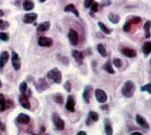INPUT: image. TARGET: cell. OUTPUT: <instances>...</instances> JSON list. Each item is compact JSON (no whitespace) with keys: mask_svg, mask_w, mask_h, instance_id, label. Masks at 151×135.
<instances>
[{"mask_svg":"<svg viewBox=\"0 0 151 135\" xmlns=\"http://www.w3.org/2000/svg\"><path fill=\"white\" fill-rule=\"evenodd\" d=\"M134 92H135V85L132 81H126L122 88V95L126 98L133 97Z\"/></svg>","mask_w":151,"mask_h":135,"instance_id":"cell-1","label":"cell"},{"mask_svg":"<svg viewBox=\"0 0 151 135\" xmlns=\"http://www.w3.org/2000/svg\"><path fill=\"white\" fill-rule=\"evenodd\" d=\"M47 78L50 81H52L55 84H60L63 80L62 72L58 68H53L47 73Z\"/></svg>","mask_w":151,"mask_h":135,"instance_id":"cell-2","label":"cell"},{"mask_svg":"<svg viewBox=\"0 0 151 135\" xmlns=\"http://www.w3.org/2000/svg\"><path fill=\"white\" fill-rule=\"evenodd\" d=\"M35 89L38 93L43 92V91L47 90L48 88L50 87V85L47 82V80H45V78H40V79H38L37 82H35Z\"/></svg>","mask_w":151,"mask_h":135,"instance_id":"cell-3","label":"cell"},{"mask_svg":"<svg viewBox=\"0 0 151 135\" xmlns=\"http://www.w3.org/2000/svg\"><path fill=\"white\" fill-rule=\"evenodd\" d=\"M52 123L55 125V127L58 130H64L65 129V121L60 117V115L57 114V113H53L52 116Z\"/></svg>","mask_w":151,"mask_h":135,"instance_id":"cell-4","label":"cell"},{"mask_svg":"<svg viewBox=\"0 0 151 135\" xmlns=\"http://www.w3.org/2000/svg\"><path fill=\"white\" fill-rule=\"evenodd\" d=\"M11 63H12V67L15 71H19L21 68V61L20 58L15 51H12L11 53Z\"/></svg>","mask_w":151,"mask_h":135,"instance_id":"cell-5","label":"cell"},{"mask_svg":"<svg viewBox=\"0 0 151 135\" xmlns=\"http://www.w3.org/2000/svg\"><path fill=\"white\" fill-rule=\"evenodd\" d=\"M95 96H96L97 101L99 103H101V104L106 103L107 100H108V96H107L106 92L102 89H97L96 92H95Z\"/></svg>","mask_w":151,"mask_h":135,"instance_id":"cell-6","label":"cell"},{"mask_svg":"<svg viewBox=\"0 0 151 135\" xmlns=\"http://www.w3.org/2000/svg\"><path fill=\"white\" fill-rule=\"evenodd\" d=\"M37 19V14L35 12H30V13H26L23 17V22L26 24L35 23V20Z\"/></svg>","mask_w":151,"mask_h":135,"instance_id":"cell-7","label":"cell"},{"mask_svg":"<svg viewBox=\"0 0 151 135\" xmlns=\"http://www.w3.org/2000/svg\"><path fill=\"white\" fill-rule=\"evenodd\" d=\"M53 43V40L50 38H47V36H40L38 38V45L40 46H45V48H50Z\"/></svg>","mask_w":151,"mask_h":135,"instance_id":"cell-8","label":"cell"},{"mask_svg":"<svg viewBox=\"0 0 151 135\" xmlns=\"http://www.w3.org/2000/svg\"><path fill=\"white\" fill-rule=\"evenodd\" d=\"M69 40L70 43V45H77L78 41H79V34L75 29H70L69 31Z\"/></svg>","mask_w":151,"mask_h":135,"instance_id":"cell-9","label":"cell"},{"mask_svg":"<svg viewBox=\"0 0 151 135\" xmlns=\"http://www.w3.org/2000/svg\"><path fill=\"white\" fill-rule=\"evenodd\" d=\"M75 106H76V100L75 97L72 95H70L67 99V104H65V108L68 111L70 112H75Z\"/></svg>","mask_w":151,"mask_h":135,"instance_id":"cell-10","label":"cell"},{"mask_svg":"<svg viewBox=\"0 0 151 135\" xmlns=\"http://www.w3.org/2000/svg\"><path fill=\"white\" fill-rule=\"evenodd\" d=\"M15 121H16V123H18V124H28L29 121H30V117H29L27 114L20 113V114H18V116L16 117Z\"/></svg>","mask_w":151,"mask_h":135,"instance_id":"cell-11","label":"cell"},{"mask_svg":"<svg viewBox=\"0 0 151 135\" xmlns=\"http://www.w3.org/2000/svg\"><path fill=\"white\" fill-rule=\"evenodd\" d=\"M92 91H93V87H92V86H87V87L85 88L84 92H83V98H84L86 103H90V101H91Z\"/></svg>","mask_w":151,"mask_h":135,"instance_id":"cell-12","label":"cell"},{"mask_svg":"<svg viewBox=\"0 0 151 135\" xmlns=\"http://www.w3.org/2000/svg\"><path fill=\"white\" fill-rule=\"evenodd\" d=\"M18 99H19V103H20V105L23 108H25V109H27V110L30 109V102H29L28 97L25 94H21L19 96Z\"/></svg>","mask_w":151,"mask_h":135,"instance_id":"cell-13","label":"cell"},{"mask_svg":"<svg viewBox=\"0 0 151 135\" xmlns=\"http://www.w3.org/2000/svg\"><path fill=\"white\" fill-rule=\"evenodd\" d=\"M72 56L79 65H83V62H84V55H83V53L74 50V51H72Z\"/></svg>","mask_w":151,"mask_h":135,"instance_id":"cell-14","label":"cell"},{"mask_svg":"<svg viewBox=\"0 0 151 135\" xmlns=\"http://www.w3.org/2000/svg\"><path fill=\"white\" fill-rule=\"evenodd\" d=\"M136 122H137V124L142 127V128L149 129V124H148V122L146 121V119L143 116H141V115L139 114L136 115Z\"/></svg>","mask_w":151,"mask_h":135,"instance_id":"cell-15","label":"cell"},{"mask_svg":"<svg viewBox=\"0 0 151 135\" xmlns=\"http://www.w3.org/2000/svg\"><path fill=\"white\" fill-rule=\"evenodd\" d=\"M121 53H122V55L127 56V58H136V56H137V53L133 48H123L121 50Z\"/></svg>","mask_w":151,"mask_h":135,"instance_id":"cell-16","label":"cell"},{"mask_svg":"<svg viewBox=\"0 0 151 135\" xmlns=\"http://www.w3.org/2000/svg\"><path fill=\"white\" fill-rule=\"evenodd\" d=\"M104 128L106 135H113V127H112V123L110 119L106 118L104 121Z\"/></svg>","mask_w":151,"mask_h":135,"instance_id":"cell-17","label":"cell"},{"mask_svg":"<svg viewBox=\"0 0 151 135\" xmlns=\"http://www.w3.org/2000/svg\"><path fill=\"white\" fill-rule=\"evenodd\" d=\"M8 60H9L8 51H2L1 55H0V68H3L6 65V63L8 62Z\"/></svg>","mask_w":151,"mask_h":135,"instance_id":"cell-18","label":"cell"},{"mask_svg":"<svg viewBox=\"0 0 151 135\" xmlns=\"http://www.w3.org/2000/svg\"><path fill=\"white\" fill-rule=\"evenodd\" d=\"M50 27V21H45V22H41L37 25V31L38 32H45V31L48 30Z\"/></svg>","mask_w":151,"mask_h":135,"instance_id":"cell-19","label":"cell"},{"mask_svg":"<svg viewBox=\"0 0 151 135\" xmlns=\"http://www.w3.org/2000/svg\"><path fill=\"white\" fill-rule=\"evenodd\" d=\"M35 8V3L32 0H24L23 1V9L26 11H30Z\"/></svg>","mask_w":151,"mask_h":135,"instance_id":"cell-20","label":"cell"},{"mask_svg":"<svg viewBox=\"0 0 151 135\" xmlns=\"http://www.w3.org/2000/svg\"><path fill=\"white\" fill-rule=\"evenodd\" d=\"M65 12H73V13H74L77 17H79V16H80L79 11L77 10V8L75 7L74 4H72V3H70V4H68V5L65 7Z\"/></svg>","mask_w":151,"mask_h":135,"instance_id":"cell-21","label":"cell"},{"mask_svg":"<svg viewBox=\"0 0 151 135\" xmlns=\"http://www.w3.org/2000/svg\"><path fill=\"white\" fill-rule=\"evenodd\" d=\"M142 51H143V55L145 56H148L150 55V51H151V43L150 41H146V43H144V45L142 46Z\"/></svg>","mask_w":151,"mask_h":135,"instance_id":"cell-22","label":"cell"},{"mask_svg":"<svg viewBox=\"0 0 151 135\" xmlns=\"http://www.w3.org/2000/svg\"><path fill=\"white\" fill-rule=\"evenodd\" d=\"M108 18H109V20H110L111 22L114 23V24L119 23V21H120V16H119L118 14H116V13H110V14H109V16H108Z\"/></svg>","mask_w":151,"mask_h":135,"instance_id":"cell-23","label":"cell"},{"mask_svg":"<svg viewBox=\"0 0 151 135\" xmlns=\"http://www.w3.org/2000/svg\"><path fill=\"white\" fill-rule=\"evenodd\" d=\"M6 100L3 94L0 93V111H5L6 110Z\"/></svg>","mask_w":151,"mask_h":135,"instance_id":"cell-24","label":"cell"},{"mask_svg":"<svg viewBox=\"0 0 151 135\" xmlns=\"http://www.w3.org/2000/svg\"><path fill=\"white\" fill-rule=\"evenodd\" d=\"M150 25H151L150 20H147L144 24V31H145V38H150Z\"/></svg>","mask_w":151,"mask_h":135,"instance_id":"cell-25","label":"cell"},{"mask_svg":"<svg viewBox=\"0 0 151 135\" xmlns=\"http://www.w3.org/2000/svg\"><path fill=\"white\" fill-rule=\"evenodd\" d=\"M98 25H99V27L101 28V30L103 31V32H104L105 34H110V33L112 32L111 29L107 27V25H105V24H104L103 22H102V21H99V22H98Z\"/></svg>","mask_w":151,"mask_h":135,"instance_id":"cell-26","label":"cell"},{"mask_svg":"<svg viewBox=\"0 0 151 135\" xmlns=\"http://www.w3.org/2000/svg\"><path fill=\"white\" fill-rule=\"evenodd\" d=\"M103 69H104L105 71H106L107 73H109V74H114V73H115V71H114V69H113V67H112V65H111L110 62L105 63L104 66H103Z\"/></svg>","mask_w":151,"mask_h":135,"instance_id":"cell-27","label":"cell"},{"mask_svg":"<svg viewBox=\"0 0 151 135\" xmlns=\"http://www.w3.org/2000/svg\"><path fill=\"white\" fill-rule=\"evenodd\" d=\"M97 50H98L99 53L103 56V58H106V56H107V51H106L105 46L102 45V43H99V45H97Z\"/></svg>","mask_w":151,"mask_h":135,"instance_id":"cell-28","label":"cell"},{"mask_svg":"<svg viewBox=\"0 0 151 135\" xmlns=\"http://www.w3.org/2000/svg\"><path fill=\"white\" fill-rule=\"evenodd\" d=\"M53 100L58 104H63L64 103V96L60 94V93H57V94L53 95Z\"/></svg>","mask_w":151,"mask_h":135,"instance_id":"cell-29","label":"cell"},{"mask_svg":"<svg viewBox=\"0 0 151 135\" xmlns=\"http://www.w3.org/2000/svg\"><path fill=\"white\" fill-rule=\"evenodd\" d=\"M89 120H92L93 122H97L99 120V114L95 111L89 112Z\"/></svg>","mask_w":151,"mask_h":135,"instance_id":"cell-30","label":"cell"},{"mask_svg":"<svg viewBox=\"0 0 151 135\" xmlns=\"http://www.w3.org/2000/svg\"><path fill=\"white\" fill-rule=\"evenodd\" d=\"M128 22L132 25V24H139L141 22V17H138V16H134V17H131V18L128 19Z\"/></svg>","mask_w":151,"mask_h":135,"instance_id":"cell-31","label":"cell"},{"mask_svg":"<svg viewBox=\"0 0 151 135\" xmlns=\"http://www.w3.org/2000/svg\"><path fill=\"white\" fill-rule=\"evenodd\" d=\"M26 90H27V82L23 81V82H21L20 86H19V91L21 92V94H25Z\"/></svg>","mask_w":151,"mask_h":135,"instance_id":"cell-32","label":"cell"},{"mask_svg":"<svg viewBox=\"0 0 151 135\" xmlns=\"http://www.w3.org/2000/svg\"><path fill=\"white\" fill-rule=\"evenodd\" d=\"M90 8H91L92 13H96V12L99 11V3H97V2H93L92 5L90 6Z\"/></svg>","mask_w":151,"mask_h":135,"instance_id":"cell-33","label":"cell"},{"mask_svg":"<svg viewBox=\"0 0 151 135\" xmlns=\"http://www.w3.org/2000/svg\"><path fill=\"white\" fill-rule=\"evenodd\" d=\"M141 91H142V92H147L148 94H150L151 93V84L150 83L142 86V87H141Z\"/></svg>","mask_w":151,"mask_h":135,"instance_id":"cell-34","label":"cell"},{"mask_svg":"<svg viewBox=\"0 0 151 135\" xmlns=\"http://www.w3.org/2000/svg\"><path fill=\"white\" fill-rule=\"evenodd\" d=\"M113 64L116 68H121L122 67V61L120 58H113Z\"/></svg>","mask_w":151,"mask_h":135,"instance_id":"cell-35","label":"cell"},{"mask_svg":"<svg viewBox=\"0 0 151 135\" xmlns=\"http://www.w3.org/2000/svg\"><path fill=\"white\" fill-rule=\"evenodd\" d=\"M0 40L2 41H8L9 40V35L5 32H0Z\"/></svg>","mask_w":151,"mask_h":135,"instance_id":"cell-36","label":"cell"},{"mask_svg":"<svg viewBox=\"0 0 151 135\" xmlns=\"http://www.w3.org/2000/svg\"><path fill=\"white\" fill-rule=\"evenodd\" d=\"M9 26V23L7 21H4L0 19V29H6Z\"/></svg>","mask_w":151,"mask_h":135,"instance_id":"cell-37","label":"cell"},{"mask_svg":"<svg viewBox=\"0 0 151 135\" xmlns=\"http://www.w3.org/2000/svg\"><path fill=\"white\" fill-rule=\"evenodd\" d=\"M65 89L67 90V92H70L72 91V84H70V81H67V82L65 83Z\"/></svg>","mask_w":151,"mask_h":135,"instance_id":"cell-38","label":"cell"},{"mask_svg":"<svg viewBox=\"0 0 151 135\" xmlns=\"http://www.w3.org/2000/svg\"><path fill=\"white\" fill-rule=\"evenodd\" d=\"M131 26H132V25H131V24L129 23L128 21H127V22H126L125 24H124V26H123V30H124V31H126V32H128V31H130V30H131Z\"/></svg>","mask_w":151,"mask_h":135,"instance_id":"cell-39","label":"cell"},{"mask_svg":"<svg viewBox=\"0 0 151 135\" xmlns=\"http://www.w3.org/2000/svg\"><path fill=\"white\" fill-rule=\"evenodd\" d=\"M58 58H62V60H60V62H63V64H64V65H68V64H69V58H65V56H58Z\"/></svg>","mask_w":151,"mask_h":135,"instance_id":"cell-40","label":"cell"},{"mask_svg":"<svg viewBox=\"0 0 151 135\" xmlns=\"http://www.w3.org/2000/svg\"><path fill=\"white\" fill-rule=\"evenodd\" d=\"M94 2V0H85V7L86 8H90V6L92 5V3Z\"/></svg>","mask_w":151,"mask_h":135,"instance_id":"cell-41","label":"cell"},{"mask_svg":"<svg viewBox=\"0 0 151 135\" xmlns=\"http://www.w3.org/2000/svg\"><path fill=\"white\" fill-rule=\"evenodd\" d=\"M5 129H6V126H5V124L3 123V122L0 120V131H5Z\"/></svg>","mask_w":151,"mask_h":135,"instance_id":"cell-42","label":"cell"},{"mask_svg":"<svg viewBox=\"0 0 151 135\" xmlns=\"http://www.w3.org/2000/svg\"><path fill=\"white\" fill-rule=\"evenodd\" d=\"M103 4L105 6H108V5H110L111 4V0H104V2H103Z\"/></svg>","mask_w":151,"mask_h":135,"instance_id":"cell-43","label":"cell"},{"mask_svg":"<svg viewBox=\"0 0 151 135\" xmlns=\"http://www.w3.org/2000/svg\"><path fill=\"white\" fill-rule=\"evenodd\" d=\"M101 108H102V110H104V111H106V110H108V105H102Z\"/></svg>","mask_w":151,"mask_h":135,"instance_id":"cell-44","label":"cell"},{"mask_svg":"<svg viewBox=\"0 0 151 135\" xmlns=\"http://www.w3.org/2000/svg\"><path fill=\"white\" fill-rule=\"evenodd\" d=\"M77 135H87V133L85 131H79Z\"/></svg>","mask_w":151,"mask_h":135,"instance_id":"cell-45","label":"cell"},{"mask_svg":"<svg viewBox=\"0 0 151 135\" xmlns=\"http://www.w3.org/2000/svg\"><path fill=\"white\" fill-rule=\"evenodd\" d=\"M40 131V133H43V132L45 131V126H43V127H41Z\"/></svg>","mask_w":151,"mask_h":135,"instance_id":"cell-46","label":"cell"},{"mask_svg":"<svg viewBox=\"0 0 151 135\" xmlns=\"http://www.w3.org/2000/svg\"><path fill=\"white\" fill-rule=\"evenodd\" d=\"M131 135H142V133H140V132H133Z\"/></svg>","mask_w":151,"mask_h":135,"instance_id":"cell-47","label":"cell"},{"mask_svg":"<svg viewBox=\"0 0 151 135\" xmlns=\"http://www.w3.org/2000/svg\"><path fill=\"white\" fill-rule=\"evenodd\" d=\"M3 15H4V12L2 11V10H0V17H2Z\"/></svg>","mask_w":151,"mask_h":135,"instance_id":"cell-48","label":"cell"},{"mask_svg":"<svg viewBox=\"0 0 151 135\" xmlns=\"http://www.w3.org/2000/svg\"><path fill=\"white\" fill-rule=\"evenodd\" d=\"M1 87H2V82L0 81V89H1Z\"/></svg>","mask_w":151,"mask_h":135,"instance_id":"cell-49","label":"cell"},{"mask_svg":"<svg viewBox=\"0 0 151 135\" xmlns=\"http://www.w3.org/2000/svg\"><path fill=\"white\" fill-rule=\"evenodd\" d=\"M38 1H40V2H45V1H47V0H38Z\"/></svg>","mask_w":151,"mask_h":135,"instance_id":"cell-50","label":"cell"},{"mask_svg":"<svg viewBox=\"0 0 151 135\" xmlns=\"http://www.w3.org/2000/svg\"><path fill=\"white\" fill-rule=\"evenodd\" d=\"M0 3H1V0H0Z\"/></svg>","mask_w":151,"mask_h":135,"instance_id":"cell-51","label":"cell"},{"mask_svg":"<svg viewBox=\"0 0 151 135\" xmlns=\"http://www.w3.org/2000/svg\"><path fill=\"white\" fill-rule=\"evenodd\" d=\"M33 135H35V134H33Z\"/></svg>","mask_w":151,"mask_h":135,"instance_id":"cell-52","label":"cell"}]
</instances>
